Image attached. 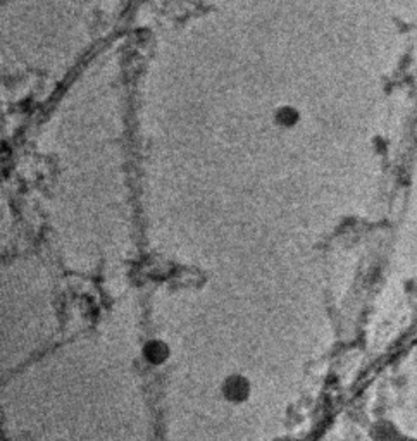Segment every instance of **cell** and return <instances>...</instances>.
I'll return each instance as SVG.
<instances>
[{
  "mask_svg": "<svg viewBox=\"0 0 417 441\" xmlns=\"http://www.w3.org/2000/svg\"><path fill=\"white\" fill-rule=\"evenodd\" d=\"M221 397L229 405H243L250 400L254 393V385L250 378L242 373H231L221 381Z\"/></svg>",
  "mask_w": 417,
  "mask_h": 441,
  "instance_id": "1",
  "label": "cell"
},
{
  "mask_svg": "<svg viewBox=\"0 0 417 441\" xmlns=\"http://www.w3.org/2000/svg\"><path fill=\"white\" fill-rule=\"evenodd\" d=\"M141 357L152 367L166 364L171 357V347L162 338H150L141 345Z\"/></svg>",
  "mask_w": 417,
  "mask_h": 441,
  "instance_id": "2",
  "label": "cell"
},
{
  "mask_svg": "<svg viewBox=\"0 0 417 441\" xmlns=\"http://www.w3.org/2000/svg\"><path fill=\"white\" fill-rule=\"evenodd\" d=\"M298 114L293 109H279L278 110V124L281 126H293L297 122Z\"/></svg>",
  "mask_w": 417,
  "mask_h": 441,
  "instance_id": "3",
  "label": "cell"
}]
</instances>
